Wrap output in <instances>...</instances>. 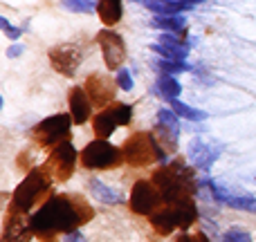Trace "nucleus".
I'll use <instances>...</instances> for the list:
<instances>
[{"instance_id": "nucleus-32", "label": "nucleus", "mask_w": 256, "mask_h": 242, "mask_svg": "<svg viewBox=\"0 0 256 242\" xmlns=\"http://www.w3.org/2000/svg\"><path fill=\"white\" fill-rule=\"evenodd\" d=\"M0 25H2L4 34H7L9 38H18V36L22 34V31L18 29V27H12V25H9V20H7V18H0Z\"/></svg>"}, {"instance_id": "nucleus-33", "label": "nucleus", "mask_w": 256, "mask_h": 242, "mask_svg": "<svg viewBox=\"0 0 256 242\" xmlns=\"http://www.w3.org/2000/svg\"><path fill=\"white\" fill-rule=\"evenodd\" d=\"M66 242H88V240H86V236L76 229V231H72V234L66 236Z\"/></svg>"}, {"instance_id": "nucleus-10", "label": "nucleus", "mask_w": 256, "mask_h": 242, "mask_svg": "<svg viewBox=\"0 0 256 242\" xmlns=\"http://www.w3.org/2000/svg\"><path fill=\"white\" fill-rule=\"evenodd\" d=\"M97 43L104 52V61H106L108 70H122L126 61V43L117 31H99L97 36Z\"/></svg>"}, {"instance_id": "nucleus-19", "label": "nucleus", "mask_w": 256, "mask_h": 242, "mask_svg": "<svg viewBox=\"0 0 256 242\" xmlns=\"http://www.w3.org/2000/svg\"><path fill=\"white\" fill-rule=\"evenodd\" d=\"M150 25L155 29H164V31H171V34H182V29L186 27V18L182 13L178 16H153L150 18Z\"/></svg>"}, {"instance_id": "nucleus-29", "label": "nucleus", "mask_w": 256, "mask_h": 242, "mask_svg": "<svg viewBox=\"0 0 256 242\" xmlns=\"http://www.w3.org/2000/svg\"><path fill=\"white\" fill-rule=\"evenodd\" d=\"M222 242H252V236H250V231L234 227V229H230L222 236Z\"/></svg>"}, {"instance_id": "nucleus-34", "label": "nucleus", "mask_w": 256, "mask_h": 242, "mask_svg": "<svg viewBox=\"0 0 256 242\" xmlns=\"http://www.w3.org/2000/svg\"><path fill=\"white\" fill-rule=\"evenodd\" d=\"M22 49H25V47H22V45H12V47L7 49V56H9V58H14V56H20V54H22Z\"/></svg>"}, {"instance_id": "nucleus-13", "label": "nucleus", "mask_w": 256, "mask_h": 242, "mask_svg": "<svg viewBox=\"0 0 256 242\" xmlns=\"http://www.w3.org/2000/svg\"><path fill=\"white\" fill-rule=\"evenodd\" d=\"M115 85L106 74H90L86 79V92H88L92 106H106L115 99Z\"/></svg>"}, {"instance_id": "nucleus-15", "label": "nucleus", "mask_w": 256, "mask_h": 242, "mask_svg": "<svg viewBox=\"0 0 256 242\" xmlns=\"http://www.w3.org/2000/svg\"><path fill=\"white\" fill-rule=\"evenodd\" d=\"M22 213L12 211L4 220V231H2V242H27L30 240V225H25Z\"/></svg>"}, {"instance_id": "nucleus-3", "label": "nucleus", "mask_w": 256, "mask_h": 242, "mask_svg": "<svg viewBox=\"0 0 256 242\" xmlns=\"http://www.w3.org/2000/svg\"><path fill=\"white\" fill-rule=\"evenodd\" d=\"M122 153L130 166H148L153 162H166L162 144L153 132H132L122 146Z\"/></svg>"}, {"instance_id": "nucleus-27", "label": "nucleus", "mask_w": 256, "mask_h": 242, "mask_svg": "<svg viewBox=\"0 0 256 242\" xmlns=\"http://www.w3.org/2000/svg\"><path fill=\"white\" fill-rule=\"evenodd\" d=\"M227 207L232 209H238V211H248V213H256V198H230L227 200Z\"/></svg>"}, {"instance_id": "nucleus-7", "label": "nucleus", "mask_w": 256, "mask_h": 242, "mask_svg": "<svg viewBox=\"0 0 256 242\" xmlns=\"http://www.w3.org/2000/svg\"><path fill=\"white\" fill-rule=\"evenodd\" d=\"M132 119V108L128 103H112L92 119V130L99 139H108L117 126H128Z\"/></svg>"}, {"instance_id": "nucleus-24", "label": "nucleus", "mask_w": 256, "mask_h": 242, "mask_svg": "<svg viewBox=\"0 0 256 242\" xmlns=\"http://www.w3.org/2000/svg\"><path fill=\"white\" fill-rule=\"evenodd\" d=\"M155 67H158L162 74H178V72H189L191 70V65L186 61H166V58L158 61Z\"/></svg>"}, {"instance_id": "nucleus-21", "label": "nucleus", "mask_w": 256, "mask_h": 242, "mask_svg": "<svg viewBox=\"0 0 256 242\" xmlns=\"http://www.w3.org/2000/svg\"><path fill=\"white\" fill-rule=\"evenodd\" d=\"M155 90H158V94L162 99H166V101H173V99L180 97V90L182 85L178 83L176 79H173L171 74H162L158 79V83H155Z\"/></svg>"}, {"instance_id": "nucleus-4", "label": "nucleus", "mask_w": 256, "mask_h": 242, "mask_svg": "<svg viewBox=\"0 0 256 242\" xmlns=\"http://www.w3.org/2000/svg\"><path fill=\"white\" fill-rule=\"evenodd\" d=\"M50 186H52V177L45 168H34L30 171V175L20 182V186L14 193V207L12 211L18 213H27L34 209V204L38 200H43L50 193Z\"/></svg>"}, {"instance_id": "nucleus-8", "label": "nucleus", "mask_w": 256, "mask_h": 242, "mask_svg": "<svg viewBox=\"0 0 256 242\" xmlns=\"http://www.w3.org/2000/svg\"><path fill=\"white\" fill-rule=\"evenodd\" d=\"M130 211L137 213V216H153L158 209H162V193L160 189L153 184V182H135L130 191Z\"/></svg>"}, {"instance_id": "nucleus-16", "label": "nucleus", "mask_w": 256, "mask_h": 242, "mask_svg": "<svg viewBox=\"0 0 256 242\" xmlns=\"http://www.w3.org/2000/svg\"><path fill=\"white\" fill-rule=\"evenodd\" d=\"M173 216H176V225L180 229H189L196 220H198V207L194 204V200H182V202L173 204Z\"/></svg>"}, {"instance_id": "nucleus-6", "label": "nucleus", "mask_w": 256, "mask_h": 242, "mask_svg": "<svg viewBox=\"0 0 256 242\" xmlns=\"http://www.w3.org/2000/svg\"><path fill=\"white\" fill-rule=\"evenodd\" d=\"M76 157H81V155H76L72 141L66 139V141H61V144L54 146L52 155L48 157V162H45L43 168L50 173V177H52L54 182H66L68 177L74 173Z\"/></svg>"}, {"instance_id": "nucleus-12", "label": "nucleus", "mask_w": 256, "mask_h": 242, "mask_svg": "<svg viewBox=\"0 0 256 242\" xmlns=\"http://www.w3.org/2000/svg\"><path fill=\"white\" fill-rule=\"evenodd\" d=\"M50 61H52L54 70L63 76H72L79 67L81 54L74 45H58V47L50 49Z\"/></svg>"}, {"instance_id": "nucleus-35", "label": "nucleus", "mask_w": 256, "mask_h": 242, "mask_svg": "<svg viewBox=\"0 0 256 242\" xmlns=\"http://www.w3.org/2000/svg\"><path fill=\"white\" fill-rule=\"evenodd\" d=\"M132 2H142V4H146V2H148V0H132Z\"/></svg>"}, {"instance_id": "nucleus-14", "label": "nucleus", "mask_w": 256, "mask_h": 242, "mask_svg": "<svg viewBox=\"0 0 256 242\" xmlns=\"http://www.w3.org/2000/svg\"><path fill=\"white\" fill-rule=\"evenodd\" d=\"M68 101H70L72 121H74L76 126H84L90 117V106H92L88 92H86L84 88H79V85H72L70 94H68Z\"/></svg>"}, {"instance_id": "nucleus-28", "label": "nucleus", "mask_w": 256, "mask_h": 242, "mask_svg": "<svg viewBox=\"0 0 256 242\" xmlns=\"http://www.w3.org/2000/svg\"><path fill=\"white\" fill-rule=\"evenodd\" d=\"M63 7L70 9V11H76V13H88L94 9L92 0H63Z\"/></svg>"}, {"instance_id": "nucleus-17", "label": "nucleus", "mask_w": 256, "mask_h": 242, "mask_svg": "<svg viewBox=\"0 0 256 242\" xmlns=\"http://www.w3.org/2000/svg\"><path fill=\"white\" fill-rule=\"evenodd\" d=\"M148 218H150V225H153V229H155V234H158V236H168L173 229H178L176 216H173V209L171 207L158 209V211H155L153 216H148Z\"/></svg>"}, {"instance_id": "nucleus-22", "label": "nucleus", "mask_w": 256, "mask_h": 242, "mask_svg": "<svg viewBox=\"0 0 256 242\" xmlns=\"http://www.w3.org/2000/svg\"><path fill=\"white\" fill-rule=\"evenodd\" d=\"M173 108V112H176L178 117H182V119H189V121H198V119H207V112L202 110H196V108L186 106V103H182L180 99H173V101H168Z\"/></svg>"}, {"instance_id": "nucleus-2", "label": "nucleus", "mask_w": 256, "mask_h": 242, "mask_svg": "<svg viewBox=\"0 0 256 242\" xmlns=\"http://www.w3.org/2000/svg\"><path fill=\"white\" fill-rule=\"evenodd\" d=\"M153 184L162 193L164 207H173V204L189 200L191 195L198 193V182L194 177V171L182 159H176V162L158 168L153 173Z\"/></svg>"}, {"instance_id": "nucleus-26", "label": "nucleus", "mask_w": 256, "mask_h": 242, "mask_svg": "<svg viewBox=\"0 0 256 242\" xmlns=\"http://www.w3.org/2000/svg\"><path fill=\"white\" fill-rule=\"evenodd\" d=\"M160 43H162V45H168V47L178 49V52L189 54V43H184V40L180 38V34H171V31H166V34L160 36Z\"/></svg>"}, {"instance_id": "nucleus-23", "label": "nucleus", "mask_w": 256, "mask_h": 242, "mask_svg": "<svg viewBox=\"0 0 256 242\" xmlns=\"http://www.w3.org/2000/svg\"><path fill=\"white\" fill-rule=\"evenodd\" d=\"M158 126L171 130L173 135H180V119H178V115L171 112V110H160L158 112Z\"/></svg>"}, {"instance_id": "nucleus-30", "label": "nucleus", "mask_w": 256, "mask_h": 242, "mask_svg": "<svg viewBox=\"0 0 256 242\" xmlns=\"http://www.w3.org/2000/svg\"><path fill=\"white\" fill-rule=\"evenodd\" d=\"M117 85H120L122 90H132V74L126 70V67H122L120 72H117Z\"/></svg>"}, {"instance_id": "nucleus-5", "label": "nucleus", "mask_w": 256, "mask_h": 242, "mask_svg": "<svg viewBox=\"0 0 256 242\" xmlns=\"http://www.w3.org/2000/svg\"><path fill=\"white\" fill-rule=\"evenodd\" d=\"M122 162H124V153L108 144L106 139H94L81 150V164L86 168L106 171V168H117Z\"/></svg>"}, {"instance_id": "nucleus-25", "label": "nucleus", "mask_w": 256, "mask_h": 242, "mask_svg": "<svg viewBox=\"0 0 256 242\" xmlns=\"http://www.w3.org/2000/svg\"><path fill=\"white\" fill-rule=\"evenodd\" d=\"M150 49H153L155 54H160L162 58H166V61H184V58L189 56V54L178 52V49L168 47V45H162V43H153L150 45Z\"/></svg>"}, {"instance_id": "nucleus-20", "label": "nucleus", "mask_w": 256, "mask_h": 242, "mask_svg": "<svg viewBox=\"0 0 256 242\" xmlns=\"http://www.w3.org/2000/svg\"><path fill=\"white\" fill-rule=\"evenodd\" d=\"M88 186H90V193H92V198H97L99 202H104V204H120L122 202V195L117 193V191H112L110 186H106L104 182L90 180Z\"/></svg>"}, {"instance_id": "nucleus-18", "label": "nucleus", "mask_w": 256, "mask_h": 242, "mask_svg": "<svg viewBox=\"0 0 256 242\" xmlns=\"http://www.w3.org/2000/svg\"><path fill=\"white\" fill-rule=\"evenodd\" d=\"M97 13L106 27H112L122 20V0H99Z\"/></svg>"}, {"instance_id": "nucleus-1", "label": "nucleus", "mask_w": 256, "mask_h": 242, "mask_svg": "<svg viewBox=\"0 0 256 242\" xmlns=\"http://www.w3.org/2000/svg\"><path fill=\"white\" fill-rule=\"evenodd\" d=\"M92 209L76 195H52L30 220L32 234L43 242H54L58 234H72L92 218Z\"/></svg>"}, {"instance_id": "nucleus-9", "label": "nucleus", "mask_w": 256, "mask_h": 242, "mask_svg": "<svg viewBox=\"0 0 256 242\" xmlns=\"http://www.w3.org/2000/svg\"><path fill=\"white\" fill-rule=\"evenodd\" d=\"M72 117L70 115H54L48 117L34 128V139L38 141L40 146H52V144H61L66 141L68 132H70L72 126Z\"/></svg>"}, {"instance_id": "nucleus-11", "label": "nucleus", "mask_w": 256, "mask_h": 242, "mask_svg": "<svg viewBox=\"0 0 256 242\" xmlns=\"http://www.w3.org/2000/svg\"><path fill=\"white\" fill-rule=\"evenodd\" d=\"M222 146L216 141H204V139H191L189 148H186V157L194 162V166L198 171H202L204 175H209L212 164L220 157Z\"/></svg>"}, {"instance_id": "nucleus-31", "label": "nucleus", "mask_w": 256, "mask_h": 242, "mask_svg": "<svg viewBox=\"0 0 256 242\" xmlns=\"http://www.w3.org/2000/svg\"><path fill=\"white\" fill-rule=\"evenodd\" d=\"M176 242H209V238L202 234V231H198V234H196V236H186V234L178 236Z\"/></svg>"}]
</instances>
